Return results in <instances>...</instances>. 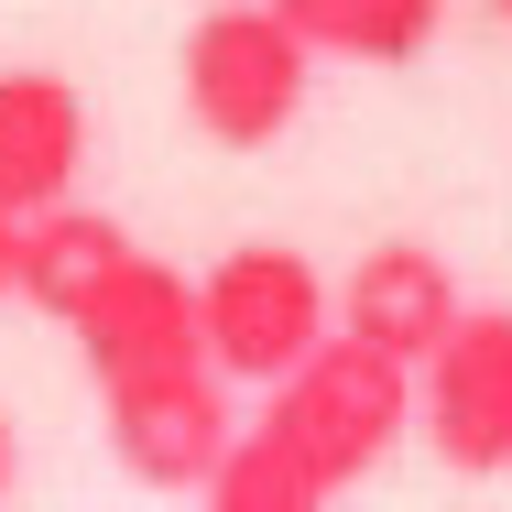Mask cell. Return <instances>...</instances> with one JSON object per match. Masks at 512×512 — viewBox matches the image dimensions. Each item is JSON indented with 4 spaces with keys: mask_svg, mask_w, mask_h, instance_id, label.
I'll list each match as a JSON object with an SVG mask.
<instances>
[{
    "mask_svg": "<svg viewBox=\"0 0 512 512\" xmlns=\"http://www.w3.org/2000/svg\"><path fill=\"white\" fill-rule=\"evenodd\" d=\"M229 447H240V425H229V393H218L207 360L109 393V458H120V480H142V491H207Z\"/></svg>",
    "mask_w": 512,
    "mask_h": 512,
    "instance_id": "5",
    "label": "cell"
},
{
    "mask_svg": "<svg viewBox=\"0 0 512 512\" xmlns=\"http://www.w3.org/2000/svg\"><path fill=\"white\" fill-rule=\"evenodd\" d=\"M197 512H327V480H316L273 425H240V447L218 458V480L197 491Z\"/></svg>",
    "mask_w": 512,
    "mask_h": 512,
    "instance_id": "11",
    "label": "cell"
},
{
    "mask_svg": "<svg viewBox=\"0 0 512 512\" xmlns=\"http://www.w3.org/2000/svg\"><path fill=\"white\" fill-rule=\"evenodd\" d=\"M414 414L436 469L458 480H502L512 469V306H469L414 371Z\"/></svg>",
    "mask_w": 512,
    "mask_h": 512,
    "instance_id": "4",
    "label": "cell"
},
{
    "mask_svg": "<svg viewBox=\"0 0 512 512\" xmlns=\"http://www.w3.org/2000/svg\"><path fill=\"white\" fill-rule=\"evenodd\" d=\"M458 316H469V295H458V273H447L425 240L360 251L349 284H338V338H360V349H382V360H404V371H425V349H436Z\"/></svg>",
    "mask_w": 512,
    "mask_h": 512,
    "instance_id": "7",
    "label": "cell"
},
{
    "mask_svg": "<svg viewBox=\"0 0 512 512\" xmlns=\"http://www.w3.org/2000/svg\"><path fill=\"white\" fill-rule=\"evenodd\" d=\"M11 480H22V425L0 414V512H11Z\"/></svg>",
    "mask_w": 512,
    "mask_h": 512,
    "instance_id": "12",
    "label": "cell"
},
{
    "mask_svg": "<svg viewBox=\"0 0 512 512\" xmlns=\"http://www.w3.org/2000/svg\"><path fill=\"white\" fill-rule=\"evenodd\" d=\"M262 425H273V436H284V447L306 458L316 480H327V502H338L349 480H371V469L393 458V436L414 425V371L327 327L306 360H295V371L273 382Z\"/></svg>",
    "mask_w": 512,
    "mask_h": 512,
    "instance_id": "1",
    "label": "cell"
},
{
    "mask_svg": "<svg viewBox=\"0 0 512 512\" xmlns=\"http://www.w3.org/2000/svg\"><path fill=\"white\" fill-rule=\"evenodd\" d=\"M316 55L262 11V0H218L186 22V55H175V88H186V120H197L218 153H262L295 131L306 109Z\"/></svg>",
    "mask_w": 512,
    "mask_h": 512,
    "instance_id": "2",
    "label": "cell"
},
{
    "mask_svg": "<svg viewBox=\"0 0 512 512\" xmlns=\"http://www.w3.org/2000/svg\"><path fill=\"white\" fill-rule=\"evenodd\" d=\"M77 349H88L99 393L153 382V371H197V360H207V349H197V284H186L175 262L131 251V262H120V284L77 316Z\"/></svg>",
    "mask_w": 512,
    "mask_h": 512,
    "instance_id": "6",
    "label": "cell"
},
{
    "mask_svg": "<svg viewBox=\"0 0 512 512\" xmlns=\"http://www.w3.org/2000/svg\"><path fill=\"white\" fill-rule=\"evenodd\" d=\"M11 251H22V218H0V295H11Z\"/></svg>",
    "mask_w": 512,
    "mask_h": 512,
    "instance_id": "13",
    "label": "cell"
},
{
    "mask_svg": "<svg viewBox=\"0 0 512 512\" xmlns=\"http://www.w3.org/2000/svg\"><path fill=\"white\" fill-rule=\"evenodd\" d=\"M120 262H131V229L109 218V207H44V218H22V251H11V295L33 316H55V327H77V316L99 306L109 284H120Z\"/></svg>",
    "mask_w": 512,
    "mask_h": 512,
    "instance_id": "9",
    "label": "cell"
},
{
    "mask_svg": "<svg viewBox=\"0 0 512 512\" xmlns=\"http://www.w3.org/2000/svg\"><path fill=\"white\" fill-rule=\"evenodd\" d=\"M327 338V273L295 240H240L197 273V349L218 382H284Z\"/></svg>",
    "mask_w": 512,
    "mask_h": 512,
    "instance_id": "3",
    "label": "cell"
},
{
    "mask_svg": "<svg viewBox=\"0 0 512 512\" xmlns=\"http://www.w3.org/2000/svg\"><path fill=\"white\" fill-rule=\"evenodd\" d=\"M262 11L327 66H414L447 22V0H262Z\"/></svg>",
    "mask_w": 512,
    "mask_h": 512,
    "instance_id": "10",
    "label": "cell"
},
{
    "mask_svg": "<svg viewBox=\"0 0 512 512\" xmlns=\"http://www.w3.org/2000/svg\"><path fill=\"white\" fill-rule=\"evenodd\" d=\"M491 11H502V22H512V0H491Z\"/></svg>",
    "mask_w": 512,
    "mask_h": 512,
    "instance_id": "14",
    "label": "cell"
},
{
    "mask_svg": "<svg viewBox=\"0 0 512 512\" xmlns=\"http://www.w3.org/2000/svg\"><path fill=\"white\" fill-rule=\"evenodd\" d=\"M88 175V99L55 66H11L0 77V218H44L77 197Z\"/></svg>",
    "mask_w": 512,
    "mask_h": 512,
    "instance_id": "8",
    "label": "cell"
}]
</instances>
